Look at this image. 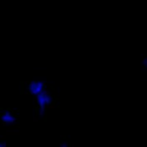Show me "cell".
Instances as JSON below:
<instances>
[{
    "label": "cell",
    "mask_w": 147,
    "mask_h": 147,
    "mask_svg": "<svg viewBox=\"0 0 147 147\" xmlns=\"http://www.w3.org/2000/svg\"><path fill=\"white\" fill-rule=\"evenodd\" d=\"M36 102L39 107V113L42 115L45 113L47 107L52 103V96L47 90H45L41 94L36 96Z\"/></svg>",
    "instance_id": "cell-1"
},
{
    "label": "cell",
    "mask_w": 147,
    "mask_h": 147,
    "mask_svg": "<svg viewBox=\"0 0 147 147\" xmlns=\"http://www.w3.org/2000/svg\"><path fill=\"white\" fill-rule=\"evenodd\" d=\"M28 90L31 95L36 96L45 90L44 82L42 80H32L28 86Z\"/></svg>",
    "instance_id": "cell-2"
},
{
    "label": "cell",
    "mask_w": 147,
    "mask_h": 147,
    "mask_svg": "<svg viewBox=\"0 0 147 147\" xmlns=\"http://www.w3.org/2000/svg\"><path fill=\"white\" fill-rule=\"evenodd\" d=\"M1 120L5 123H8V124H10V123H13L15 121V116L9 113V112H5L3 113V115L1 116Z\"/></svg>",
    "instance_id": "cell-3"
},
{
    "label": "cell",
    "mask_w": 147,
    "mask_h": 147,
    "mask_svg": "<svg viewBox=\"0 0 147 147\" xmlns=\"http://www.w3.org/2000/svg\"><path fill=\"white\" fill-rule=\"evenodd\" d=\"M59 147H69V146H68V145H67L66 143H62Z\"/></svg>",
    "instance_id": "cell-4"
},
{
    "label": "cell",
    "mask_w": 147,
    "mask_h": 147,
    "mask_svg": "<svg viewBox=\"0 0 147 147\" xmlns=\"http://www.w3.org/2000/svg\"><path fill=\"white\" fill-rule=\"evenodd\" d=\"M0 147H6V146H5V144H4V143L0 142Z\"/></svg>",
    "instance_id": "cell-5"
}]
</instances>
